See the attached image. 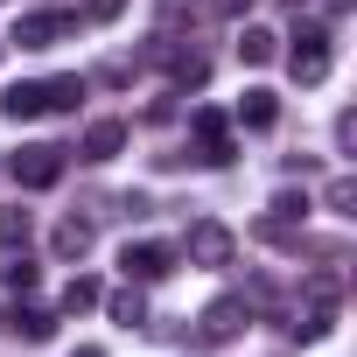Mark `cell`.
I'll use <instances>...</instances> for the list:
<instances>
[{"mask_svg":"<svg viewBox=\"0 0 357 357\" xmlns=\"http://www.w3.org/2000/svg\"><path fill=\"white\" fill-rule=\"evenodd\" d=\"M336 301H343V280H336V273H315V280H308V308H301L294 336H301V343H322V336L336 329Z\"/></svg>","mask_w":357,"mask_h":357,"instance_id":"cell-1","label":"cell"},{"mask_svg":"<svg viewBox=\"0 0 357 357\" xmlns=\"http://www.w3.org/2000/svg\"><path fill=\"white\" fill-rule=\"evenodd\" d=\"M119 8H126V0H91V8H84V22H112Z\"/></svg>","mask_w":357,"mask_h":357,"instance_id":"cell-23","label":"cell"},{"mask_svg":"<svg viewBox=\"0 0 357 357\" xmlns=\"http://www.w3.org/2000/svg\"><path fill=\"white\" fill-rule=\"evenodd\" d=\"M15 329H22L29 343H50V336H56V315H50V308H15Z\"/></svg>","mask_w":357,"mask_h":357,"instance_id":"cell-18","label":"cell"},{"mask_svg":"<svg viewBox=\"0 0 357 357\" xmlns=\"http://www.w3.org/2000/svg\"><path fill=\"white\" fill-rule=\"evenodd\" d=\"M301 218H308V197H294V190H280V197H273V225H287V231H294Z\"/></svg>","mask_w":357,"mask_h":357,"instance_id":"cell-21","label":"cell"},{"mask_svg":"<svg viewBox=\"0 0 357 357\" xmlns=\"http://www.w3.org/2000/svg\"><path fill=\"white\" fill-rule=\"evenodd\" d=\"M77 98H84V77H50L43 84V112H77Z\"/></svg>","mask_w":357,"mask_h":357,"instance_id":"cell-16","label":"cell"},{"mask_svg":"<svg viewBox=\"0 0 357 357\" xmlns=\"http://www.w3.org/2000/svg\"><path fill=\"white\" fill-rule=\"evenodd\" d=\"M91 238H98V231H91V218H63L50 245H56V259H84V252H91Z\"/></svg>","mask_w":357,"mask_h":357,"instance_id":"cell-11","label":"cell"},{"mask_svg":"<svg viewBox=\"0 0 357 357\" xmlns=\"http://www.w3.org/2000/svg\"><path fill=\"white\" fill-rule=\"evenodd\" d=\"M0 245H29V211H0Z\"/></svg>","mask_w":357,"mask_h":357,"instance_id":"cell-22","label":"cell"},{"mask_svg":"<svg viewBox=\"0 0 357 357\" xmlns=\"http://www.w3.org/2000/svg\"><path fill=\"white\" fill-rule=\"evenodd\" d=\"M190 126H197V154H204L211 168H225V161H231V126H225V112H197Z\"/></svg>","mask_w":357,"mask_h":357,"instance_id":"cell-8","label":"cell"},{"mask_svg":"<svg viewBox=\"0 0 357 357\" xmlns=\"http://www.w3.org/2000/svg\"><path fill=\"white\" fill-rule=\"evenodd\" d=\"M0 112H8V119H36L43 112V84H8V91H0Z\"/></svg>","mask_w":357,"mask_h":357,"instance_id":"cell-15","label":"cell"},{"mask_svg":"<svg viewBox=\"0 0 357 357\" xmlns=\"http://www.w3.org/2000/svg\"><path fill=\"white\" fill-rule=\"evenodd\" d=\"M273 119H280V98H273L266 84H252V91L238 98V126H252V133H266Z\"/></svg>","mask_w":357,"mask_h":357,"instance_id":"cell-10","label":"cell"},{"mask_svg":"<svg viewBox=\"0 0 357 357\" xmlns=\"http://www.w3.org/2000/svg\"><path fill=\"white\" fill-rule=\"evenodd\" d=\"M322 204H329L336 218H357V183H350V175H336V183L322 190Z\"/></svg>","mask_w":357,"mask_h":357,"instance_id":"cell-19","label":"cell"},{"mask_svg":"<svg viewBox=\"0 0 357 357\" xmlns=\"http://www.w3.org/2000/svg\"><path fill=\"white\" fill-rule=\"evenodd\" d=\"M63 36H70V15H56V8L15 22V43H22V50H50V43H63Z\"/></svg>","mask_w":357,"mask_h":357,"instance_id":"cell-7","label":"cell"},{"mask_svg":"<svg viewBox=\"0 0 357 357\" xmlns=\"http://www.w3.org/2000/svg\"><path fill=\"white\" fill-rule=\"evenodd\" d=\"M119 273H126L133 287L168 280V273H175V252H168V245H154V238H140V245H126V252H119Z\"/></svg>","mask_w":357,"mask_h":357,"instance_id":"cell-6","label":"cell"},{"mask_svg":"<svg viewBox=\"0 0 357 357\" xmlns=\"http://www.w3.org/2000/svg\"><path fill=\"white\" fill-rule=\"evenodd\" d=\"M245 329H252V301H245V294L211 301V308H204V322H197V336H204V343H238Z\"/></svg>","mask_w":357,"mask_h":357,"instance_id":"cell-3","label":"cell"},{"mask_svg":"<svg viewBox=\"0 0 357 357\" xmlns=\"http://www.w3.org/2000/svg\"><path fill=\"white\" fill-rule=\"evenodd\" d=\"M294 8H301V0H294Z\"/></svg>","mask_w":357,"mask_h":357,"instance_id":"cell-26","label":"cell"},{"mask_svg":"<svg viewBox=\"0 0 357 357\" xmlns=\"http://www.w3.org/2000/svg\"><path fill=\"white\" fill-rule=\"evenodd\" d=\"M287 70H294V84H322L329 77V29H301L294 36V50H287Z\"/></svg>","mask_w":357,"mask_h":357,"instance_id":"cell-4","label":"cell"},{"mask_svg":"<svg viewBox=\"0 0 357 357\" xmlns=\"http://www.w3.org/2000/svg\"><path fill=\"white\" fill-rule=\"evenodd\" d=\"M84 308H98V280H84V273H77V280L63 287V315H84Z\"/></svg>","mask_w":357,"mask_h":357,"instance_id":"cell-20","label":"cell"},{"mask_svg":"<svg viewBox=\"0 0 357 357\" xmlns=\"http://www.w3.org/2000/svg\"><path fill=\"white\" fill-rule=\"evenodd\" d=\"M0 168H8V161H0Z\"/></svg>","mask_w":357,"mask_h":357,"instance_id":"cell-27","label":"cell"},{"mask_svg":"<svg viewBox=\"0 0 357 357\" xmlns=\"http://www.w3.org/2000/svg\"><path fill=\"white\" fill-rule=\"evenodd\" d=\"M245 8H252V0H211V15H231V22H238Z\"/></svg>","mask_w":357,"mask_h":357,"instance_id":"cell-24","label":"cell"},{"mask_svg":"<svg viewBox=\"0 0 357 357\" xmlns=\"http://www.w3.org/2000/svg\"><path fill=\"white\" fill-rule=\"evenodd\" d=\"M126 147V119H91L84 126V161H112Z\"/></svg>","mask_w":357,"mask_h":357,"instance_id":"cell-9","label":"cell"},{"mask_svg":"<svg viewBox=\"0 0 357 357\" xmlns=\"http://www.w3.org/2000/svg\"><path fill=\"white\" fill-rule=\"evenodd\" d=\"M0 287H36V259H29V245H0Z\"/></svg>","mask_w":357,"mask_h":357,"instance_id":"cell-12","label":"cell"},{"mask_svg":"<svg viewBox=\"0 0 357 357\" xmlns=\"http://www.w3.org/2000/svg\"><path fill=\"white\" fill-rule=\"evenodd\" d=\"M238 56H245V63H273V56H280V36H273V29H259V22H245Z\"/></svg>","mask_w":357,"mask_h":357,"instance_id":"cell-14","label":"cell"},{"mask_svg":"<svg viewBox=\"0 0 357 357\" xmlns=\"http://www.w3.org/2000/svg\"><path fill=\"white\" fill-rule=\"evenodd\" d=\"M183 252H190V266H231L238 238H231V225H218V218H197V225H190V238H183Z\"/></svg>","mask_w":357,"mask_h":357,"instance_id":"cell-2","label":"cell"},{"mask_svg":"<svg viewBox=\"0 0 357 357\" xmlns=\"http://www.w3.org/2000/svg\"><path fill=\"white\" fill-rule=\"evenodd\" d=\"M105 308H112V322H119V329H147V301H140V287H133V280H126L119 294H105Z\"/></svg>","mask_w":357,"mask_h":357,"instance_id":"cell-13","label":"cell"},{"mask_svg":"<svg viewBox=\"0 0 357 357\" xmlns=\"http://www.w3.org/2000/svg\"><path fill=\"white\" fill-rule=\"evenodd\" d=\"M8 168H15V183H22V190H56V175H63V147L36 140V147H22Z\"/></svg>","mask_w":357,"mask_h":357,"instance_id":"cell-5","label":"cell"},{"mask_svg":"<svg viewBox=\"0 0 357 357\" xmlns=\"http://www.w3.org/2000/svg\"><path fill=\"white\" fill-rule=\"evenodd\" d=\"M70 357H105V350H98V343H77V350H70Z\"/></svg>","mask_w":357,"mask_h":357,"instance_id":"cell-25","label":"cell"},{"mask_svg":"<svg viewBox=\"0 0 357 357\" xmlns=\"http://www.w3.org/2000/svg\"><path fill=\"white\" fill-rule=\"evenodd\" d=\"M161 63H168V70H175V84H190V91H197V84H204V77H211V63H204V56H197V50H168V56H161Z\"/></svg>","mask_w":357,"mask_h":357,"instance_id":"cell-17","label":"cell"}]
</instances>
